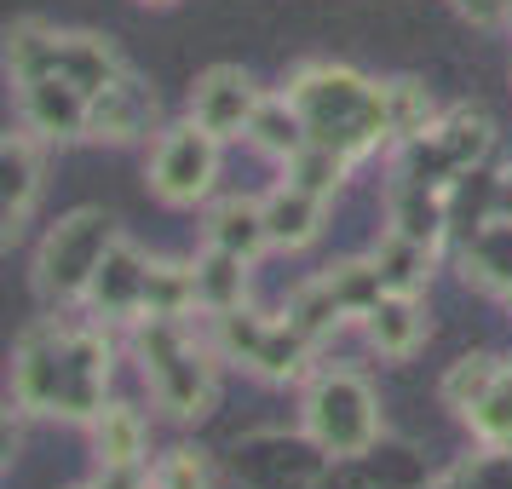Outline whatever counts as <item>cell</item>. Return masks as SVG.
Listing matches in <instances>:
<instances>
[{
  "label": "cell",
  "instance_id": "obj_1",
  "mask_svg": "<svg viewBox=\"0 0 512 489\" xmlns=\"http://www.w3.org/2000/svg\"><path fill=\"white\" fill-rule=\"evenodd\" d=\"M288 98L305 116L311 139L346 150L351 162L369 156L392 139V116H386V81H369L351 64H300L288 75Z\"/></svg>",
  "mask_w": 512,
  "mask_h": 489
},
{
  "label": "cell",
  "instance_id": "obj_2",
  "mask_svg": "<svg viewBox=\"0 0 512 489\" xmlns=\"http://www.w3.org/2000/svg\"><path fill=\"white\" fill-rule=\"evenodd\" d=\"M133 357L150 403L173 420H208L219 403V351L190 334V317H133Z\"/></svg>",
  "mask_w": 512,
  "mask_h": 489
},
{
  "label": "cell",
  "instance_id": "obj_3",
  "mask_svg": "<svg viewBox=\"0 0 512 489\" xmlns=\"http://www.w3.org/2000/svg\"><path fill=\"white\" fill-rule=\"evenodd\" d=\"M116 236H121L116 213L70 208L47 236H41V248H35V271H29V277H35V300L47 305V311H58V305H81Z\"/></svg>",
  "mask_w": 512,
  "mask_h": 489
},
{
  "label": "cell",
  "instance_id": "obj_4",
  "mask_svg": "<svg viewBox=\"0 0 512 489\" xmlns=\"http://www.w3.org/2000/svg\"><path fill=\"white\" fill-rule=\"evenodd\" d=\"M300 420L328 461H357L380 443V392L357 369H317L305 380Z\"/></svg>",
  "mask_w": 512,
  "mask_h": 489
},
{
  "label": "cell",
  "instance_id": "obj_5",
  "mask_svg": "<svg viewBox=\"0 0 512 489\" xmlns=\"http://www.w3.org/2000/svg\"><path fill=\"white\" fill-rule=\"evenodd\" d=\"M219 150L225 139H213L202 121H173L156 133L150 144V167H144V179L156 190V202L167 208H196V202H208V190L219 185Z\"/></svg>",
  "mask_w": 512,
  "mask_h": 489
},
{
  "label": "cell",
  "instance_id": "obj_6",
  "mask_svg": "<svg viewBox=\"0 0 512 489\" xmlns=\"http://www.w3.org/2000/svg\"><path fill=\"white\" fill-rule=\"evenodd\" d=\"M231 472L242 489H317L328 472V449L311 432H254L236 443Z\"/></svg>",
  "mask_w": 512,
  "mask_h": 489
},
{
  "label": "cell",
  "instance_id": "obj_7",
  "mask_svg": "<svg viewBox=\"0 0 512 489\" xmlns=\"http://www.w3.org/2000/svg\"><path fill=\"white\" fill-rule=\"evenodd\" d=\"M64 340H70V328L58 317H41L18 334V346H12V403H18V415H58Z\"/></svg>",
  "mask_w": 512,
  "mask_h": 489
},
{
  "label": "cell",
  "instance_id": "obj_8",
  "mask_svg": "<svg viewBox=\"0 0 512 489\" xmlns=\"http://www.w3.org/2000/svg\"><path fill=\"white\" fill-rule=\"evenodd\" d=\"M110 374H116V346L98 323H81L70 328L64 340V392H58V420H87L110 403Z\"/></svg>",
  "mask_w": 512,
  "mask_h": 489
},
{
  "label": "cell",
  "instance_id": "obj_9",
  "mask_svg": "<svg viewBox=\"0 0 512 489\" xmlns=\"http://www.w3.org/2000/svg\"><path fill=\"white\" fill-rule=\"evenodd\" d=\"M259 81L242 64H213V70L196 75L190 87V121H202L213 139H248V121L259 110Z\"/></svg>",
  "mask_w": 512,
  "mask_h": 489
},
{
  "label": "cell",
  "instance_id": "obj_10",
  "mask_svg": "<svg viewBox=\"0 0 512 489\" xmlns=\"http://www.w3.org/2000/svg\"><path fill=\"white\" fill-rule=\"evenodd\" d=\"M87 110H93V93H81V87L64 81V75L18 81V127H29L41 144L87 139Z\"/></svg>",
  "mask_w": 512,
  "mask_h": 489
},
{
  "label": "cell",
  "instance_id": "obj_11",
  "mask_svg": "<svg viewBox=\"0 0 512 489\" xmlns=\"http://www.w3.org/2000/svg\"><path fill=\"white\" fill-rule=\"evenodd\" d=\"M144 282H150V254H144L133 236H116L81 305L93 311L98 323H133L144 311Z\"/></svg>",
  "mask_w": 512,
  "mask_h": 489
},
{
  "label": "cell",
  "instance_id": "obj_12",
  "mask_svg": "<svg viewBox=\"0 0 512 489\" xmlns=\"http://www.w3.org/2000/svg\"><path fill=\"white\" fill-rule=\"evenodd\" d=\"M41 196V139L18 127L0 139V242L12 248L24 236V219Z\"/></svg>",
  "mask_w": 512,
  "mask_h": 489
},
{
  "label": "cell",
  "instance_id": "obj_13",
  "mask_svg": "<svg viewBox=\"0 0 512 489\" xmlns=\"http://www.w3.org/2000/svg\"><path fill=\"white\" fill-rule=\"evenodd\" d=\"M150 127H156V93H150L133 70L121 75V81H110L104 93H93L87 139H98V144H139Z\"/></svg>",
  "mask_w": 512,
  "mask_h": 489
},
{
  "label": "cell",
  "instance_id": "obj_14",
  "mask_svg": "<svg viewBox=\"0 0 512 489\" xmlns=\"http://www.w3.org/2000/svg\"><path fill=\"white\" fill-rule=\"evenodd\" d=\"M426 334H432V323H426L420 294H380V300L363 311V340H369V351H380L386 363H409V357L426 346Z\"/></svg>",
  "mask_w": 512,
  "mask_h": 489
},
{
  "label": "cell",
  "instance_id": "obj_15",
  "mask_svg": "<svg viewBox=\"0 0 512 489\" xmlns=\"http://www.w3.org/2000/svg\"><path fill=\"white\" fill-rule=\"evenodd\" d=\"M386 231L415 236L426 248H443V236L455 231V225H449V190L392 179V190H386Z\"/></svg>",
  "mask_w": 512,
  "mask_h": 489
},
{
  "label": "cell",
  "instance_id": "obj_16",
  "mask_svg": "<svg viewBox=\"0 0 512 489\" xmlns=\"http://www.w3.org/2000/svg\"><path fill=\"white\" fill-rule=\"evenodd\" d=\"M52 75L75 81L81 93H104L110 81L127 75V58L116 52L110 35H93V29H58V64Z\"/></svg>",
  "mask_w": 512,
  "mask_h": 489
},
{
  "label": "cell",
  "instance_id": "obj_17",
  "mask_svg": "<svg viewBox=\"0 0 512 489\" xmlns=\"http://www.w3.org/2000/svg\"><path fill=\"white\" fill-rule=\"evenodd\" d=\"M323 219H328L323 196L288 185V179L265 196V231H271V248H277V254H300V248H311V242L323 236Z\"/></svg>",
  "mask_w": 512,
  "mask_h": 489
},
{
  "label": "cell",
  "instance_id": "obj_18",
  "mask_svg": "<svg viewBox=\"0 0 512 489\" xmlns=\"http://www.w3.org/2000/svg\"><path fill=\"white\" fill-rule=\"evenodd\" d=\"M202 242L208 248H225V254L259 259L271 248V231H265V196H225L213 202L208 219H202Z\"/></svg>",
  "mask_w": 512,
  "mask_h": 489
},
{
  "label": "cell",
  "instance_id": "obj_19",
  "mask_svg": "<svg viewBox=\"0 0 512 489\" xmlns=\"http://www.w3.org/2000/svg\"><path fill=\"white\" fill-rule=\"evenodd\" d=\"M87 438H93V461L104 466H144L150 455V432H144V415L133 403H104L93 420H87Z\"/></svg>",
  "mask_w": 512,
  "mask_h": 489
},
{
  "label": "cell",
  "instance_id": "obj_20",
  "mask_svg": "<svg viewBox=\"0 0 512 489\" xmlns=\"http://www.w3.org/2000/svg\"><path fill=\"white\" fill-rule=\"evenodd\" d=\"M311 357H317V340H311L300 323L271 317L265 346H259V357L248 369H254L259 380H271V386H300V380H311Z\"/></svg>",
  "mask_w": 512,
  "mask_h": 489
},
{
  "label": "cell",
  "instance_id": "obj_21",
  "mask_svg": "<svg viewBox=\"0 0 512 489\" xmlns=\"http://www.w3.org/2000/svg\"><path fill=\"white\" fill-rule=\"evenodd\" d=\"M248 144H254L265 162H288L294 150H305L311 144V127H305V116L294 110V98L288 93H265L259 98L254 121H248Z\"/></svg>",
  "mask_w": 512,
  "mask_h": 489
},
{
  "label": "cell",
  "instance_id": "obj_22",
  "mask_svg": "<svg viewBox=\"0 0 512 489\" xmlns=\"http://www.w3.org/2000/svg\"><path fill=\"white\" fill-rule=\"evenodd\" d=\"M507 213V173H489V167H466L461 179L449 185V225L461 236H472L478 225Z\"/></svg>",
  "mask_w": 512,
  "mask_h": 489
},
{
  "label": "cell",
  "instance_id": "obj_23",
  "mask_svg": "<svg viewBox=\"0 0 512 489\" xmlns=\"http://www.w3.org/2000/svg\"><path fill=\"white\" fill-rule=\"evenodd\" d=\"M466 282H478L484 294H507L512 282V219H489L461 242Z\"/></svg>",
  "mask_w": 512,
  "mask_h": 489
},
{
  "label": "cell",
  "instance_id": "obj_24",
  "mask_svg": "<svg viewBox=\"0 0 512 489\" xmlns=\"http://www.w3.org/2000/svg\"><path fill=\"white\" fill-rule=\"evenodd\" d=\"M374 265H380V282L386 294H426V282L438 271V248H426L415 236H397L386 231L374 242Z\"/></svg>",
  "mask_w": 512,
  "mask_h": 489
},
{
  "label": "cell",
  "instance_id": "obj_25",
  "mask_svg": "<svg viewBox=\"0 0 512 489\" xmlns=\"http://www.w3.org/2000/svg\"><path fill=\"white\" fill-rule=\"evenodd\" d=\"M196 265V294H202V311H236V305H248V265L254 259L242 254H225V248H208L202 242V254L190 259Z\"/></svg>",
  "mask_w": 512,
  "mask_h": 489
},
{
  "label": "cell",
  "instance_id": "obj_26",
  "mask_svg": "<svg viewBox=\"0 0 512 489\" xmlns=\"http://www.w3.org/2000/svg\"><path fill=\"white\" fill-rule=\"evenodd\" d=\"M144 311H150V317H190V311H202V294H196V265H190V259H150ZM144 311H139V317H144Z\"/></svg>",
  "mask_w": 512,
  "mask_h": 489
},
{
  "label": "cell",
  "instance_id": "obj_27",
  "mask_svg": "<svg viewBox=\"0 0 512 489\" xmlns=\"http://www.w3.org/2000/svg\"><path fill=\"white\" fill-rule=\"evenodd\" d=\"M432 133L443 139V150L466 167H484L489 150H495V121L484 116V110H472V104H455V110H443L438 121H432Z\"/></svg>",
  "mask_w": 512,
  "mask_h": 489
},
{
  "label": "cell",
  "instance_id": "obj_28",
  "mask_svg": "<svg viewBox=\"0 0 512 489\" xmlns=\"http://www.w3.org/2000/svg\"><path fill=\"white\" fill-rule=\"evenodd\" d=\"M52 64H58V29L52 24L18 18V24L6 29V75H12V87L35 81V75H52Z\"/></svg>",
  "mask_w": 512,
  "mask_h": 489
},
{
  "label": "cell",
  "instance_id": "obj_29",
  "mask_svg": "<svg viewBox=\"0 0 512 489\" xmlns=\"http://www.w3.org/2000/svg\"><path fill=\"white\" fill-rule=\"evenodd\" d=\"M346 173H351V156L346 150H334V144H305V150H294L288 162H282V179L288 185H300L311 190V196H323V202H334V190L346 185Z\"/></svg>",
  "mask_w": 512,
  "mask_h": 489
},
{
  "label": "cell",
  "instance_id": "obj_30",
  "mask_svg": "<svg viewBox=\"0 0 512 489\" xmlns=\"http://www.w3.org/2000/svg\"><path fill=\"white\" fill-rule=\"evenodd\" d=\"M282 317H288V323H300L317 346H323L340 323H351L346 305H340V294H334V282H328V271H323V277H311V282H300V288L288 294V311H282Z\"/></svg>",
  "mask_w": 512,
  "mask_h": 489
},
{
  "label": "cell",
  "instance_id": "obj_31",
  "mask_svg": "<svg viewBox=\"0 0 512 489\" xmlns=\"http://www.w3.org/2000/svg\"><path fill=\"white\" fill-rule=\"evenodd\" d=\"M461 420H466V432L484 443V449H512V357L501 363L495 386H489Z\"/></svg>",
  "mask_w": 512,
  "mask_h": 489
},
{
  "label": "cell",
  "instance_id": "obj_32",
  "mask_svg": "<svg viewBox=\"0 0 512 489\" xmlns=\"http://www.w3.org/2000/svg\"><path fill=\"white\" fill-rule=\"evenodd\" d=\"M208 340L213 351L225 357V363H254L259 346H265V328H271V317L265 311H254V305H236V311H213L208 317Z\"/></svg>",
  "mask_w": 512,
  "mask_h": 489
},
{
  "label": "cell",
  "instance_id": "obj_33",
  "mask_svg": "<svg viewBox=\"0 0 512 489\" xmlns=\"http://www.w3.org/2000/svg\"><path fill=\"white\" fill-rule=\"evenodd\" d=\"M501 363L507 357H495V351H466V357H455L449 363V374L438 380V397H443V409H455V415H466L478 397L495 386V374H501Z\"/></svg>",
  "mask_w": 512,
  "mask_h": 489
},
{
  "label": "cell",
  "instance_id": "obj_34",
  "mask_svg": "<svg viewBox=\"0 0 512 489\" xmlns=\"http://www.w3.org/2000/svg\"><path fill=\"white\" fill-rule=\"evenodd\" d=\"M432 489H512V449H484L461 455L455 466H443Z\"/></svg>",
  "mask_w": 512,
  "mask_h": 489
},
{
  "label": "cell",
  "instance_id": "obj_35",
  "mask_svg": "<svg viewBox=\"0 0 512 489\" xmlns=\"http://www.w3.org/2000/svg\"><path fill=\"white\" fill-rule=\"evenodd\" d=\"M386 116H392V139H415L438 121V104L426 93V81L397 75V81H386Z\"/></svg>",
  "mask_w": 512,
  "mask_h": 489
},
{
  "label": "cell",
  "instance_id": "obj_36",
  "mask_svg": "<svg viewBox=\"0 0 512 489\" xmlns=\"http://www.w3.org/2000/svg\"><path fill=\"white\" fill-rule=\"evenodd\" d=\"M328 282H334V294H340V305H346L351 323H363V311H369V305L386 294V282H380V265H374V254L328 265Z\"/></svg>",
  "mask_w": 512,
  "mask_h": 489
},
{
  "label": "cell",
  "instance_id": "obj_37",
  "mask_svg": "<svg viewBox=\"0 0 512 489\" xmlns=\"http://www.w3.org/2000/svg\"><path fill=\"white\" fill-rule=\"evenodd\" d=\"M150 489H213V472L196 449H167L150 461Z\"/></svg>",
  "mask_w": 512,
  "mask_h": 489
},
{
  "label": "cell",
  "instance_id": "obj_38",
  "mask_svg": "<svg viewBox=\"0 0 512 489\" xmlns=\"http://www.w3.org/2000/svg\"><path fill=\"white\" fill-rule=\"evenodd\" d=\"M455 12H461L466 24H478V29H495V24H507V0H449Z\"/></svg>",
  "mask_w": 512,
  "mask_h": 489
},
{
  "label": "cell",
  "instance_id": "obj_39",
  "mask_svg": "<svg viewBox=\"0 0 512 489\" xmlns=\"http://www.w3.org/2000/svg\"><path fill=\"white\" fill-rule=\"evenodd\" d=\"M501 219H512V173H507V213H501Z\"/></svg>",
  "mask_w": 512,
  "mask_h": 489
},
{
  "label": "cell",
  "instance_id": "obj_40",
  "mask_svg": "<svg viewBox=\"0 0 512 489\" xmlns=\"http://www.w3.org/2000/svg\"><path fill=\"white\" fill-rule=\"evenodd\" d=\"M139 6H173V0H139Z\"/></svg>",
  "mask_w": 512,
  "mask_h": 489
},
{
  "label": "cell",
  "instance_id": "obj_41",
  "mask_svg": "<svg viewBox=\"0 0 512 489\" xmlns=\"http://www.w3.org/2000/svg\"><path fill=\"white\" fill-rule=\"evenodd\" d=\"M501 300H507V305H512V282H507V294H501Z\"/></svg>",
  "mask_w": 512,
  "mask_h": 489
},
{
  "label": "cell",
  "instance_id": "obj_42",
  "mask_svg": "<svg viewBox=\"0 0 512 489\" xmlns=\"http://www.w3.org/2000/svg\"><path fill=\"white\" fill-rule=\"evenodd\" d=\"M70 489H98V484H70Z\"/></svg>",
  "mask_w": 512,
  "mask_h": 489
},
{
  "label": "cell",
  "instance_id": "obj_43",
  "mask_svg": "<svg viewBox=\"0 0 512 489\" xmlns=\"http://www.w3.org/2000/svg\"><path fill=\"white\" fill-rule=\"evenodd\" d=\"M507 24H512V0H507Z\"/></svg>",
  "mask_w": 512,
  "mask_h": 489
}]
</instances>
